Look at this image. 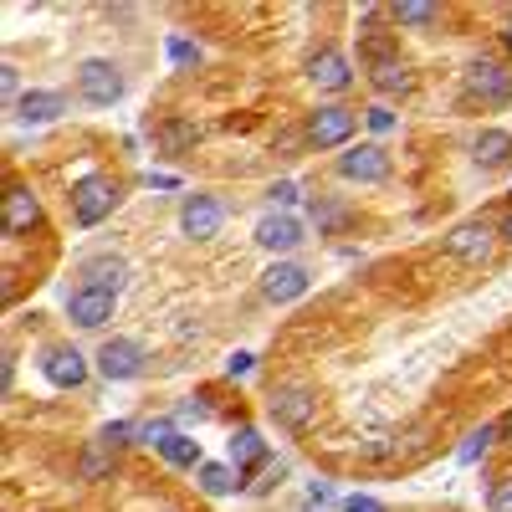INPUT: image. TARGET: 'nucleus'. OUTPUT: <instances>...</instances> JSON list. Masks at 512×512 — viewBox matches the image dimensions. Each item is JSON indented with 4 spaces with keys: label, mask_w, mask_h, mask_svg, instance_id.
<instances>
[{
    "label": "nucleus",
    "mask_w": 512,
    "mask_h": 512,
    "mask_svg": "<svg viewBox=\"0 0 512 512\" xmlns=\"http://www.w3.org/2000/svg\"><path fill=\"white\" fill-rule=\"evenodd\" d=\"M512 103V67L497 57H477L461 72V108H482V113H502Z\"/></svg>",
    "instance_id": "f257e3e1"
},
{
    "label": "nucleus",
    "mask_w": 512,
    "mask_h": 512,
    "mask_svg": "<svg viewBox=\"0 0 512 512\" xmlns=\"http://www.w3.org/2000/svg\"><path fill=\"white\" fill-rule=\"evenodd\" d=\"M118 200H123V185L113 175H82L72 185V221L82 231H93V226H103L118 210Z\"/></svg>",
    "instance_id": "f03ea898"
},
{
    "label": "nucleus",
    "mask_w": 512,
    "mask_h": 512,
    "mask_svg": "<svg viewBox=\"0 0 512 512\" xmlns=\"http://www.w3.org/2000/svg\"><path fill=\"white\" fill-rule=\"evenodd\" d=\"M497 246H502V236H497V226L492 221H456L451 231H446V256H456L461 267H487L492 256H497Z\"/></svg>",
    "instance_id": "7ed1b4c3"
},
{
    "label": "nucleus",
    "mask_w": 512,
    "mask_h": 512,
    "mask_svg": "<svg viewBox=\"0 0 512 512\" xmlns=\"http://www.w3.org/2000/svg\"><path fill=\"white\" fill-rule=\"evenodd\" d=\"M354 128H359V113H354V108H344V103H318V108L308 113V123H303V134H308L313 149H349Z\"/></svg>",
    "instance_id": "20e7f679"
},
{
    "label": "nucleus",
    "mask_w": 512,
    "mask_h": 512,
    "mask_svg": "<svg viewBox=\"0 0 512 512\" xmlns=\"http://www.w3.org/2000/svg\"><path fill=\"white\" fill-rule=\"evenodd\" d=\"M123 67L108 62V57H88V62H77V98L82 103H93V108H113L123 98Z\"/></svg>",
    "instance_id": "39448f33"
},
{
    "label": "nucleus",
    "mask_w": 512,
    "mask_h": 512,
    "mask_svg": "<svg viewBox=\"0 0 512 512\" xmlns=\"http://www.w3.org/2000/svg\"><path fill=\"white\" fill-rule=\"evenodd\" d=\"M390 175H395V159L384 144H349L338 154V180L349 185H384Z\"/></svg>",
    "instance_id": "423d86ee"
},
{
    "label": "nucleus",
    "mask_w": 512,
    "mask_h": 512,
    "mask_svg": "<svg viewBox=\"0 0 512 512\" xmlns=\"http://www.w3.org/2000/svg\"><path fill=\"white\" fill-rule=\"evenodd\" d=\"M267 415L282 425V431L303 436V431H313V420H318V400H313L308 384H277L272 400H267Z\"/></svg>",
    "instance_id": "0eeeda50"
},
{
    "label": "nucleus",
    "mask_w": 512,
    "mask_h": 512,
    "mask_svg": "<svg viewBox=\"0 0 512 512\" xmlns=\"http://www.w3.org/2000/svg\"><path fill=\"white\" fill-rule=\"evenodd\" d=\"M36 369H41V379H47V384H57V390H82L93 364H88V354L72 349V344H47V349H41V359H36Z\"/></svg>",
    "instance_id": "6e6552de"
},
{
    "label": "nucleus",
    "mask_w": 512,
    "mask_h": 512,
    "mask_svg": "<svg viewBox=\"0 0 512 512\" xmlns=\"http://www.w3.org/2000/svg\"><path fill=\"white\" fill-rule=\"evenodd\" d=\"M251 241L262 246V251H272L277 262H282L287 251H297V246L308 241V231H303V221H297L292 210H267V216L251 226Z\"/></svg>",
    "instance_id": "1a4fd4ad"
},
{
    "label": "nucleus",
    "mask_w": 512,
    "mask_h": 512,
    "mask_svg": "<svg viewBox=\"0 0 512 512\" xmlns=\"http://www.w3.org/2000/svg\"><path fill=\"white\" fill-rule=\"evenodd\" d=\"M113 313H118V292H108V287H72L67 292V318L82 333H98Z\"/></svg>",
    "instance_id": "9d476101"
},
{
    "label": "nucleus",
    "mask_w": 512,
    "mask_h": 512,
    "mask_svg": "<svg viewBox=\"0 0 512 512\" xmlns=\"http://www.w3.org/2000/svg\"><path fill=\"white\" fill-rule=\"evenodd\" d=\"M93 364H98V374H103L108 384H123V379H139V374H144L149 354H144L139 338H108V344L93 354Z\"/></svg>",
    "instance_id": "9b49d317"
},
{
    "label": "nucleus",
    "mask_w": 512,
    "mask_h": 512,
    "mask_svg": "<svg viewBox=\"0 0 512 512\" xmlns=\"http://www.w3.org/2000/svg\"><path fill=\"white\" fill-rule=\"evenodd\" d=\"M308 287H313V272L303 262H292V256H282V262H272L262 272V297H267V303H277V308L297 303V297H308Z\"/></svg>",
    "instance_id": "f8f14e48"
},
{
    "label": "nucleus",
    "mask_w": 512,
    "mask_h": 512,
    "mask_svg": "<svg viewBox=\"0 0 512 512\" xmlns=\"http://www.w3.org/2000/svg\"><path fill=\"white\" fill-rule=\"evenodd\" d=\"M226 226V205L216 195H185L180 200V231L190 241H216Z\"/></svg>",
    "instance_id": "ddd939ff"
},
{
    "label": "nucleus",
    "mask_w": 512,
    "mask_h": 512,
    "mask_svg": "<svg viewBox=\"0 0 512 512\" xmlns=\"http://www.w3.org/2000/svg\"><path fill=\"white\" fill-rule=\"evenodd\" d=\"M308 82L318 93H349L354 88V62L344 47H318L308 57Z\"/></svg>",
    "instance_id": "4468645a"
},
{
    "label": "nucleus",
    "mask_w": 512,
    "mask_h": 512,
    "mask_svg": "<svg viewBox=\"0 0 512 512\" xmlns=\"http://www.w3.org/2000/svg\"><path fill=\"white\" fill-rule=\"evenodd\" d=\"M0 226H6V236H31L41 226V200L31 185H11L6 200H0Z\"/></svg>",
    "instance_id": "2eb2a0df"
},
{
    "label": "nucleus",
    "mask_w": 512,
    "mask_h": 512,
    "mask_svg": "<svg viewBox=\"0 0 512 512\" xmlns=\"http://www.w3.org/2000/svg\"><path fill=\"white\" fill-rule=\"evenodd\" d=\"M77 287H108V292H123V277H128V262L118 251H93L77 262Z\"/></svg>",
    "instance_id": "dca6fc26"
},
{
    "label": "nucleus",
    "mask_w": 512,
    "mask_h": 512,
    "mask_svg": "<svg viewBox=\"0 0 512 512\" xmlns=\"http://www.w3.org/2000/svg\"><path fill=\"white\" fill-rule=\"evenodd\" d=\"M226 461H231L236 472L251 482V477H256V472H262V466L272 461V456H267V441H262V431H256V425H241V431L231 436V451H226Z\"/></svg>",
    "instance_id": "f3484780"
},
{
    "label": "nucleus",
    "mask_w": 512,
    "mask_h": 512,
    "mask_svg": "<svg viewBox=\"0 0 512 512\" xmlns=\"http://www.w3.org/2000/svg\"><path fill=\"white\" fill-rule=\"evenodd\" d=\"M72 103H67V93H57V88H26V98L11 108L21 123H57L62 113H67Z\"/></svg>",
    "instance_id": "a211bd4d"
},
{
    "label": "nucleus",
    "mask_w": 512,
    "mask_h": 512,
    "mask_svg": "<svg viewBox=\"0 0 512 512\" xmlns=\"http://www.w3.org/2000/svg\"><path fill=\"white\" fill-rule=\"evenodd\" d=\"M364 72H369V88H374L379 98H405V93L415 88V67H410L405 57L374 62V67H364Z\"/></svg>",
    "instance_id": "6ab92c4d"
},
{
    "label": "nucleus",
    "mask_w": 512,
    "mask_h": 512,
    "mask_svg": "<svg viewBox=\"0 0 512 512\" xmlns=\"http://www.w3.org/2000/svg\"><path fill=\"white\" fill-rule=\"evenodd\" d=\"M472 164L477 169H507L512 164V134L507 128H482L472 139Z\"/></svg>",
    "instance_id": "aec40b11"
},
{
    "label": "nucleus",
    "mask_w": 512,
    "mask_h": 512,
    "mask_svg": "<svg viewBox=\"0 0 512 512\" xmlns=\"http://www.w3.org/2000/svg\"><path fill=\"white\" fill-rule=\"evenodd\" d=\"M113 461H118V446L103 441V436H93L88 446H82V456H77V477L82 482H103L113 472Z\"/></svg>",
    "instance_id": "412c9836"
},
{
    "label": "nucleus",
    "mask_w": 512,
    "mask_h": 512,
    "mask_svg": "<svg viewBox=\"0 0 512 512\" xmlns=\"http://www.w3.org/2000/svg\"><path fill=\"white\" fill-rule=\"evenodd\" d=\"M195 482H200V492H205V497H231V492H241V487H246V477L236 472L231 461H205L200 472H195Z\"/></svg>",
    "instance_id": "4be33fe9"
},
{
    "label": "nucleus",
    "mask_w": 512,
    "mask_h": 512,
    "mask_svg": "<svg viewBox=\"0 0 512 512\" xmlns=\"http://www.w3.org/2000/svg\"><path fill=\"white\" fill-rule=\"evenodd\" d=\"M390 21L400 31H431L441 21V6H431V0H400V6H390Z\"/></svg>",
    "instance_id": "5701e85b"
},
{
    "label": "nucleus",
    "mask_w": 512,
    "mask_h": 512,
    "mask_svg": "<svg viewBox=\"0 0 512 512\" xmlns=\"http://www.w3.org/2000/svg\"><path fill=\"white\" fill-rule=\"evenodd\" d=\"M159 456L169 461V466H180V472H200V441L190 436V431H175V436H169L164 446H159Z\"/></svg>",
    "instance_id": "b1692460"
},
{
    "label": "nucleus",
    "mask_w": 512,
    "mask_h": 512,
    "mask_svg": "<svg viewBox=\"0 0 512 512\" xmlns=\"http://www.w3.org/2000/svg\"><path fill=\"white\" fill-rule=\"evenodd\" d=\"M159 144H164L169 154H185V149L200 144V128L185 123V118H169V123H159Z\"/></svg>",
    "instance_id": "393cba45"
},
{
    "label": "nucleus",
    "mask_w": 512,
    "mask_h": 512,
    "mask_svg": "<svg viewBox=\"0 0 512 512\" xmlns=\"http://www.w3.org/2000/svg\"><path fill=\"white\" fill-rule=\"evenodd\" d=\"M313 226H318V236H333V231H344L349 226V205H338V200H313Z\"/></svg>",
    "instance_id": "a878e982"
},
{
    "label": "nucleus",
    "mask_w": 512,
    "mask_h": 512,
    "mask_svg": "<svg viewBox=\"0 0 512 512\" xmlns=\"http://www.w3.org/2000/svg\"><path fill=\"white\" fill-rule=\"evenodd\" d=\"M169 436H175V420H139L134 425V446H154L159 451Z\"/></svg>",
    "instance_id": "bb28decb"
},
{
    "label": "nucleus",
    "mask_w": 512,
    "mask_h": 512,
    "mask_svg": "<svg viewBox=\"0 0 512 512\" xmlns=\"http://www.w3.org/2000/svg\"><path fill=\"white\" fill-rule=\"evenodd\" d=\"M492 441H497V425H482V431H472V436H466V446H461V466H472L477 456H487Z\"/></svg>",
    "instance_id": "cd10ccee"
},
{
    "label": "nucleus",
    "mask_w": 512,
    "mask_h": 512,
    "mask_svg": "<svg viewBox=\"0 0 512 512\" xmlns=\"http://www.w3.org/2000/svg\"><path fill=\"white\" fill-rule=\"evenodd\" d=\"M282 477H287V466H282V461H267V466H262V477H251L246 487H251L256 497H267V492H272V487H277Z\"/></svg>",
    "instance_id": "c85d7f7f"
},
{
    "label": "nucleus",
    "mask_w": 512,
    "mask_h": 512,
    "mask_svg": "<svg viewBox=\"0 0 512 512\" xmlns=\"http://www.w3.org/2000/svg\"><path fill=\"white\" fill-rule=\"evenodd\" d=\"M297 195H303V190H297L292 180H277V185L267 190V200H272V210H292V205H297Z\"/></svg>",
    "instance_id": "c756f323"
},
{
    "label": "nucleus",
    "mask_w": 512,
    "mask_h": 512,
    "mask_svg": "<svg viewBox=\"0 0 512 512\" xmlns=\"http://www.w3.org/2000/svg\"><path fill=\"white\" fill-rule=\"evenodd\" d=\"M487 507H492V512H512V472L492 482V497H487Z\"/></svg>",
    "instance_id": "7c9ffc66"
},
{
    "label": "nucleus",
    "mask_w": 512,
    "mask_h": 512,
    "mask_svg": "<svg viewBox=\"0 0 512 512\" xmlns=\"http://www.w3.org/2000/svg\"><path fill=\"white\" fill-rule=\"evenodd\" d=\"M0 93H6V103H11V108H16L21 98H26V93H21V72H16L11 62H6V67H0Z\"/></svg>",
    "instance_id": "2f4dec72"
},
{
    "label": "nucleus",
    "mask_w": 512,
    "mask_h": 512,
    "mask_svg": "<svg viewBox=\"0 0 512 512\" xmlns=\"http://www.w3.org/2000/svg\"><path fill=\"white\" fill-rule=\"evenodd\" d=\"M364 123L374 128V134H390V128H395V113H390V108H384V103H374V108L364 113Z\"/></svg>",
    "instance_id": "473e14b6"
},
{
    "label": "nucleus",
    "mask_w": 512,
    "mask_h": 512,
    "mask_svg": "<svg viewBox=\"0 0 512 512\" xmlns=\"http://www.w3.org/2000/svg\"><path fill=\"white\" fill-rule=\"evenodd\" d=\"M344 512H384V502L369 492H354V497H344Z\"/></svg>",
    "instance_id": "72a5a7b5"
},
{
    "label": "nucleus",
    "mask_w": 512,
    "mask_h": 512,
    "mask_svg": "<svg viewBox=\"0 0 512 512\" xmlns=\"http://www.w3.org/2000/svg\"><path fill=\"white\" fill-rule=\"evenodd\" d=\"M169 57H175L180 67H190V62H200V47H190V41L175 36V41H169Z\"/></svg>",
    "instance_id": "f704fd0d"
},
{
    "label": "nucleus",
    "mask_w": 512,
    "mask_h": 512,
    "mask_svg": "<svg viewBox=\"0 0 512 512\" xmlns=\"http://www.w3.org/2000/svg\"><path fill=\"white\" fill-rule=\"evenodd\" d=\"M226 374H231V379H241V374H251V354H231V364H226Z\"/></svg>",
    "instance_id": "c9c22d12"
},
{
    "label": "nucleus",
    "mask_w": 512,
    "mask_h": 512,
    "mask_svg": "<svg viewBox=\"0 0 512 512\" xmlns=\"http://www.w3.org/2000/svg\"><path fill=\"white\" fill-rule=\"evenodd\" d=\"M180 415H185V420H205V415H210V410H205V405H200V400H185V405H180Z\"/></svg>",
    "instance_id": "e433bc0d"
},
{
    "label": "nucleus",
    "mask_w": 512,
    "mask_h": 512,
    "mask_svg": "<svg viewBox=\"0 0 512 512\" xmlns=\"http://www.w3.org/2000/svg\"><path fill=\"white\" fill-rule=\"evenodd\" d=\"M497 436H502V441H507V446H512V410H507V415H502V420H497Z\"/></svg>",
    "instance_id": "4c0bfd02"
},
{
    "label": "nucleus",
    "mask_w": 512,
    "mask_h": 512,
    "mask_svg": "<svg viewBox=\"0 0 512 512\" xmlns=\"http://www.w3.org/2000/svg\"><path fill=\"white\" fill-rule=\"evenodd\" d=\"M497 236H502V241H512V216H507V221L497 226Z\"/></svg>",
    "instance_id": "58836bf2"
},
{
    "label": "nucleus",
    "mask_w": 512,
    "mask_h": 512,
    "mask_svg": "<svg viewBox=\"0 0 512 512\" xmlns=\"http://www.w3.org/2000/svg\"><path fill=\"white\" fill-rule=\"evenodd\" d=\"M502 41H507V47H512V16H507V26H502Z\"/></svg>",
    "instance_id": "ea45409f"
}]
</instances>
